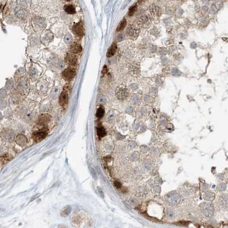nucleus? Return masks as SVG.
<instances>
[{
  "label": "nucleus",
  "mask_w": 228,
  "mask_h": 228,
  "mask_svg": "<svg viewBox=\"0 0 228 228\" xmlns=\"http://www.w3.org/2000/svg\"><path fill=\"white\" fill-rule=\"evenodd\" d=\"M140 33V29L134 25H130L127 30V36L131 39H136Z\"/></svg>",
  "instance_id": "1"
},
{
  "label": "nucleus",
  "mask_w": 228,
  "mask_h": 228,
  "mask_svg": "<svg viewBox=\"0 0 228 228\" xmlns=\"http://www.w3.org/2000/svg\"><path fill=\"white\" fill-rule=\"evenodd\" d=\"M72 30L73 33L77 36L79 37H82L84 34V29H83V23L82 22V21H80L78 23H76L75 25L73 26Z\"/></svg>",
  "instance_id": "2"
},
{
  "label": "nucleus",
  "mask_w": 228,
  "mask_h": 228,
  "mask_svg": "<svg viewBox=\"0 0 228 228\" xmlns=\"http://www.w3.org/2000/svg\"><path fill=\"white\" fill-rule=\"evenodd\" d=\"M75 74L76 73L75 69H74L73 68L69 67L67 68L66 69L63 71L62 75L64 79L68 81H70L72 80L74 78L75 75Z\"/></svg>",
  "instance_id": "3"
},
{
  "label": "nucleus",
  "mask_w": 228,
  "mask_h": 228,
  "mask_svg": "<svg viewBox=\"0 0 228 228\" xmlns=\"http://www.w3.org/2000/svg\"><path fill=\"white\" fill-rule=\"evenodd\" d=\"M46 136V132L45 131H37L33 134V138L36 142H39L43 140Z\"/></svg>",
  "instance_id": "4"
},
{
  "label": "nucleus",
  "mask_w": 228,
  "mask_h": 228,
  "mask_svg": "<svg viewBox=\"0 0 228 228\" xmlns=\"http://www.w3.org/2000/svg\"><path fill=\"white\" fill-rule=\"evenodd\" d=\"M68 100H69V96H68L67 93L65 91H62L60 95L59 99V103L60 106L65 107L68 103Z\"/></svg>",
  "instance_id": "5"
},
{
  "label": "nucleus",
  "mask_w": 228,
  "mask_h": 228,
  "mask_svg": "<svg viewBox=\"0 0 228 228\" xmlns=\"http://www.w3.org/2000/svg\"><path fill=\"white\" fill-rule=\"evenodd\" d=\"M128 95V91L124 87H119L116 92V95L118 99L123 100L126 98Z\"/></svg>",
  "instance_id": "6"
},
{
  "label": "nucleus",
  "mask_w": 228,
  "mask_h": 228,
  "mask_svg": "<svg viewBox=\"0 0 228 228\" xmlns=\"http://www.w3.org/2000/svg\"><path fill=\"white\" fill-rule=\"evenodd\" d=\"M219 205L224 209H228V194H224L221 196L219 199Z\"/></svg>",
  "instance_id": "7"
},
{
  "label": "nucleus",
  "mask_w": 228,
  "mask_h": 228,
  "mask_svg": "<svg viewBox=\"0 0 228 228\" xmlns=\"http://www.w3.org/2000/svg\"><path fill=\"white\" fill-rule=\"evenodd\" d=\"M138 24L142 28H148L151 25V20L148 17L143 16L139 20Z\"/></svg>",
  "instance_id": "8"
},
{
  "label": "nucleus",
  "mask_w": 228,
  "mask_h": 228,
  "mask_svg": "<svg viewBox=\"0 0 228 228\" xmlns=\"http://www.w3.org/2000/svg\"><path fill=\"white\" fill-rule=\"evenodd\" d=\"M66 61L70 65L75 66L77 64L78 60L77 57L72 53H68L66 57Z\"/></svg>",
  "instance_id": "9"
},
{
  "label": "nucleus",
  "mask_w": 228,
  "mask_h": 228,
  "mask_svg": "<svg viewBox=\"0 0 228 228\" xmlns=\"http://www.w3.org/2000/svg\"><path fill=\"white\" fill-rule=\"evenodd\" d=\"M179 200L180 197L176 193H172L168 196V201L169 202V204H172V205H176V204H178L179 202Z\"/></svg>",
  "instance_id": "10"
},
{
  "label": "nucleus",
  "mask_w": 228,
  "mask_h": 228,
  "mask_svg": "<svg viewBox=\"0 0 228 228\" xmlns=\"http://www.w3.org/2000/svg\"><path fill=\"white\" fill-rule=\"evenodd\" d=\"M82 50V47L81 45L77 42H74L71 44L70 46V51L72 53H80Z\"/></svg>",
  "instance_id": "11"
},
{
  "label": "nucleus",
  "mask_w": 228,
  "mask_h": 228,
  "mask_svg": "<svg viewBox=\"0 0 228 228\" xmlns=\"http://www.w3.org/2000/svg\"><path fill=\"white\" fill-rule=\"evenodd\" d=\"M117 50V45L116 43H113L111 46L109 47V49L107 53V57H111L115 55V53Z\"/></svg>",
  "instance_id": "12"
},
{
  "label": "nucleus",
  "mask_w": 228,
  "mask_h": 228,
  "mask_svg": "<svg viewBox=\"0 0 228 228\" xmlns=\"http://www.w3.org/2000/svg\"><path fill=\"white\" fill-rule=\"evenodd\" d=\"M16 14L17 16V17L21 19H24L28 16V12L23 9H18L16 10Z\"/></svg>",
  "instance_id": "13"
},
{
  "label": "nucleus",
  "mask_w": 228,
  "mask_h": 228,
  "mask_svg": "<svg viewBox=\"0 0 228 228\" xmlns=\"http://www.w3.org/2000/svg\"><path fill=\"white\" fill-rule=\"evenodd\" d=\"M151 14L153 16V17L154 18H159V16L161 14L160 10V9L157 7V6L151 7Z\"/></svg>",
  "instance_id": "14"
},
{
  "label": "nucleus",
  "mask_w": 228,
  "mask_h": 228,
  "mask_svg": "<svg viewBox=\"0 0 228 228\" xmlns=\"http://www.w3.org/2000/svg\"><path fill=\"white\" fill-rule=\"evenodd\" d=\"M71 210H72V209H71V206H66L60 212V216H62V217H68V216H69L70 215V213L71 212Z\"/></svg>",
  "instance_id": "15"
},
{
  "label": "nucleus",
  "mask_w": 228,
  "mask_h": 228,
  "mask_svg": "<svg viewBox=\"0 0 228 228\" xmlns=\"http://www.w3.org/2000/svg\"><path fill=\"white\" fill-rule=\"evenodd\" d=\"M64 11H65V12L67 13L70 14H75L76 12L75 8L73 5H66L64 6Z\"/></svg>",
  "instance_id": "16"
},
{
  "label": "nucleus",
  "mask_w": 228,
  "mask_h": 228,
  "mask_svg": "<svg viewBox=\"0 0 228 228\" xmlns=\"http://www.w3.org/2000/svg\"><path fill=\"white\" fill-rule=\"evenodd\" d=\"M106 134V132L104 127H99L97 128V135L98 137L103 138Z\"/></svg>",
  "instance_id": "17"
},
{
  "label": "nucleus",
  "mask_w": 228,
  "mask_h": 228,
  "mask_svg": "<svg viewBox=\"0 0 228 228\" xmlns=\"http://www.w3.org/2000/svg\"><path fill=\"white\" fill-rule=\"evenodd\" d=\"M126 25H127L126 20H125V19H123L120 22L119 24L118 25V26L117 27V29H116V31L120 32V31H121V30H123L125 28V26H126Z\"/></svg>",
  "instance_id": "18"
},
{
  "label": "nucleus",
  "mask_w": 228,
  "mask_h": 228,
  "mask_svg": "<svg viewBox=\"0 0 228 228\" xmlns=\"http://www.w3.org/2000/svg\"><path fill=\"white\" fill-rule=\"evenodd\" d=\"M34 22L37 25L40 27H43L45 25V20L40 17H36L34 19Z\"/></svg>",
  "instance_id": "19"
},
{
  "label": "nucleus",
  "mask_w": 228,
  "mask_h": 228,
  "mask_svg": "<svg viewBox=\"0 0 228 228\" xmlns=\"http://www.w3.org/2000/svg\"><path fill=\"white\" fill-rule=\"evenodd\" d=\"M104 114V110L103 107H99L97 111V114L96 115L97 118H102V117L103 116V115Z\"/></svg>",
  "instance_id": "20"
},
{
  "label": "nucleus",
  "mask_w": 228,
  "mask_h": 228,
  "mask_svg": "<svg viewBox=\"0 0 228 228\" xmlns=\"http://www.w3.org/2000/svg\"><path fill=\"white\" fill-rule=\"evenodd\" d=\"M53 35L52 34H50V33H49L48 34H46V35L43 37V41H45L44 42L45 43H49L50 40L53 39Z\"/></svg>",
  "instance_id": "21"
},
{
  "label": "nucleus",
  "mask_w": 228,
  "mask_h": 228,
  "mask_svg": "<svg viewBox=\"0 0 228 228\" xmlns=\"http://www.w3.org/2000/svg\"><path fill=\"white\" fill-rule=\"evenodd\" d=\"M49 120V116L47 115H43L40 118V122L41 124H46Z\"/></svg>",
  "instance_id": "22"
},
{
  "label": "nucleus",
  "mask_w": 228,
  "mask_h": 228,
  "mask_svg": "<svg viewBox=\"0 0 228 228\" xmlns=\"http://www.w3.org/2000/svg\"><path fill=\"white\" fill-rule=\"evenodd\" d=\"M136 9H137L136 5H133L132 6H131V7L130 8V9H129L128 16H133L135 12H136Z\"/></svg>",
  "instance_id": "23"
},
{
  "label": "nucleus",
  "mask_w": 228,
  "mask_h": 228,
  "mask_svg": "<svg viewBox=\"0 0 228 228\" xmlns=\"http://www.w3.org/2000/svg\"><path fill=\"white\" fill-rule=\"evenodd\" d=\"M72 39H73L72 37H71V36L70 34H66L65 37H64V42H65V43L67 44L70 43L71 41H72Z\"/></svg>",
  "instance_id": "24"
},
{
  "label": "nucleus",
  "mask_w": 228,
  "mask_h": 228,
  "mask_svg": "<svg viewBox=\"0 0 228 228\" xmlns=\"http://www.w3.org/2000/svg\"><path fill=\"white\" fill-rule=\"evenodd\" d=\"M132 72L134 73V74H137L139 72V67L138 66H132Z\"/></svg>",
  "instance_id": "25"
},
{
  "label": "nucleus",
  "mask_w": 228,
  "mask_h": 228,
  "mask_svg": "<svg viewBox=\"0 0 228 228\" xmlns=\"http://www.w3.org/2000/svg\"><path fill=\"white\" fill-rule=\"evenodd\" d=\"M107 71H108V69H107V66H104L103 67V70H102V76L104 75L107 73Z\"/></svg>",
  "instance_id": "26"
},
{
  "label": "nucleus",
  "mask_w": 228,
  "mask_h": 228,
  "mask_svg": "<svg viewBox=\"0 0 228 228\" xmlns=\"http://www.w3.org/2000/svg\"><path fill=\"white\" fill-rule=\"evenodd\" d=\"M58 91H59V88H54L53 91H52V94L54 95H56L58 94Z\"/></svg>",
  "instance_id": "27"
},
{
  "label": "nucleus",
  "mask_w": 228,
  "mask_h": 228,
  "mask_svg": "<svg viewBox=\"0 0 228 228\" xmlns=\"http://www.w3.org/2000/svg\"><path fill=\"white\" fill-rule=\"evenodd\" d=\"M98 191H99V194L100 195V196H102V197H104V193L103 192V191H102V189L100 188L99 187H98Z\"/></svg>",
  "instance_id": "28"
},
{
  "label": "nucleus",
  "mask_w": 228,
  "mask_h": 228,
  "mask_svg": "<svg viewBox=\"0 0 228 228\" xmlns=\"http://www.w3.org/2000/svg\"><path fill=\"white\" fill-rule=\"evenodd\" d=\"M115 185L117 188H120V186H121V184L120 182H119V181H115Z\"/></svg>",
  "instance_id": "29"
},
{
  "label": "nucleus",
  "mask_w": 228,
  "mask_h": 228,
  "mask_svg": "<svg viewBox=\"0 0 228 228\" xmlns=\"http://www.w3.org/2000/svg\"><path fill=\"white\" fill-rule=\"evenodd\" d=\"M67 1H68V0H67Z\"/></svg>",
  "instance_id": "30"
}]
</instances>
